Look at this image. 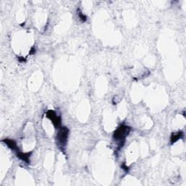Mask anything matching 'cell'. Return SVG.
<instances>
[{
  "label": "cell",
  "instance_id": "1",
  "mask_svg": "<svg viewBox=\"0 0 186 186\" xmlns=\"http://www.w3.org/2000/svg\"><path fill=\"white\" fill-rule=\"evenodd\" d=\"M69 130L66 127H60L58 129V134L56 137V142L58 147L60 150H64L66 143L68 141V137H69Z\"/></svg>",
  "mask_w": 186,
  "mask_h": 186
},
{
  "label": "cell",
  "instance_id": "2",
  "mask_svg": "<svg viewBox=\"0 0 186 186\" xmlns=\"http://www.w3.org/2000/svg\"><path fill=\"white\" fill-rule=\"evenodd\" d=\"M130 130L131 129L130 127L126 126V125H121L114 132L113 139L116 141L120 142V145H122V140H124L125 138L130 133Z\"/></svg>",
  "mask_w": 186,
  "mask_h": 186
},
{
  "label": "cell",
  "instance_id": "3",
  "mask_svg": "<svg viewBox=\"0 0 186 186\" xmlns=\"http://www.w3.org/2000/svg\"><path fill=\"white\" fill-rule=\"evenodd\" d=\"M46 117L50 119L55 128L59 129L61 127V118L57 115V113H55L54 110H48L47 113H46Z\"/></svg>",
  "mask_w": 186,
  "mask_h": 186
},
{
  "label": "cell",
  "instance_id": "4",
  "mask_svg": "<svg viewBox=\"0 0 186 186\" xmlns=\"http://www.w3.org/2000/svg\"><path fill=\"white\" fill-rule=\"evenodd\" d=\"M3 142H5V143H6L7 146H8L9 148L11 149V150H14V151H15L16 153L20 151L19 149H18V148L17 144H16V143L13 140L5 139V140H4Z\"/></svg>",
  "mask_w": 186,
  "mask_h": 186
},
{
  "label": "cell",
  "instance_id": "5",
  "mask_svg": "<svg viewBox=\"0 0 186 186\" xmlns=\"http://www.w3.org/2000/svg\"><path fill=\"white\" fill-rule=\"evenodd\" d=\"M17 156L19 159L23 160V161H25V163L29 164V162H30L29 158H30L31 153H23L21 151H18L17 153Z\"/></svg>",
  "mask_w": 186,
  "mask_h": 186
},
{
  "label": "cell",
  "instance_id": "6",
  "mask_svg": "<svg viewBox=\"0 0 186 186\" xmlns=\"http://www.w3.org/2000/svg\"><path fill=\"white\" fill-rule=\"evenodd\" d=\"M183 134H184L183 132H178V133H172L170 137L171 143H172V144L174 143H175L176 141H178V140L180 139V138L183 137Z\"/></svg>",
  "mask_w": 186,
  "mask_h": 186
},
{
  "label": "cell",
  "instance_id": "7",
  "mask_svg": "<svg viewBox=\"0 0 186 186\" xmlns=\"http://www.w3.org/2000/svg\"><path fill=\"white\" fill-rule=\"evenodd\" d=\"M79 17L80 18V19L82 20V21H86V17L85 15H84L82 14V12H79Z\"/></svg>",
  "mask_w": 186,
  "mask_h": 186
}]
</instances>
